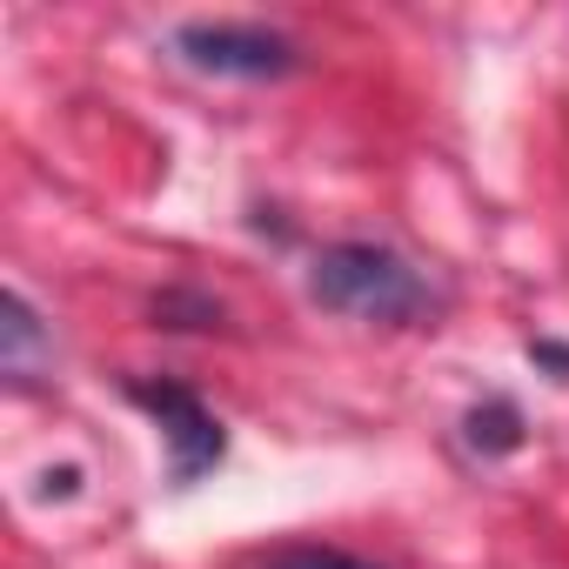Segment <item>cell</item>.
<instances>
[{"instance_id":"1","label":"cell","mask_w":569,"mask_h":569,"mask_svg":"<svg viewBox=\"0 0 569 569\" xmlns=\"http://www.w3.org/2000/svg\"><path fill=\"white\" fill-rule=\"evenodd\" d=\"M309 296L336 316H362V322H416L429 309V289L422 274L376 248V241H336L316 254V274H309Z\"/></svg>"},{"instance_id":"2","label":"cell","mask_w":569,"mask_h":569,"mask_svg":"<svg viewBox=\"0 0 569 569\" xmlns=\"http://www.w3.org/2000/svg\"><path fill=\"white\" fill-rule=\"evenodd\" d=\"M174 48L201 74H241V81H274L296 68V41H281L274 28H248V21H188Z\"/></svg>"},{"instance_id":"3","label":"cell","mask_w":569,"mask_h":569,"mask_svg":"<svg viewBox=\"0 0 569 569\" xmlns=\"http://www.w3.org/2000/svg\"><path fill=\"white\" fill-rule=\"evenodd\" d=\"M128 396L161 422V436L174 449V462H168L174 482H194V476H208L221 462V422L201 409L194 389H181V382H128Z\"/></svg>"},{"instance_id":"4","label":"cell","mask_w":569,"mask_h":569,"mask_svg":"<svg viewBox=\"0 0 569 569\" xmlns=\"http://www.w3.org/2000/svg\"><path fill=\"white\" fill-rule=\"evenodd\" d=\"M0 336H8V376H28V356H34V342H41V329H34V316H28V302L21 296H8L0 302Z\"/></svg>"},{"instance_id":"5","label":"cell","mask_w":569,"mask_h":569,"mask_svg":"<svg viewBox=\"0 0 569 569\" xmlns=\"http://www.w3.org/2000/svg\"><path fill=\"white\" fill-rule=\"evenodd\" d=\"M268 569H376V562H362V556H349V549H316V542H302V549L268 556Z\"/></svg>"}]
</instances>
